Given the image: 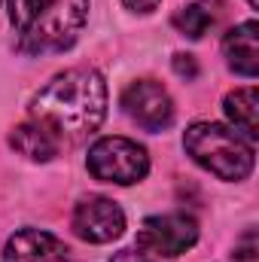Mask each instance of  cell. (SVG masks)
<instances>
[{"mask_svg":"<svg viewBox=\"0 0 259 262\" xmlns=\"http://www.w3.org/2000/svg\"><path fill=\"white\" fill-rule=\"evenodd\" d=\"M73 232L89 244H110L125 232V213L113 198L89 195L73 207Z\"/></svg>","mask_w":259,"mask_h":262,"instance_id":"obj_7","label":"cell"},{"mask_svg":"<svg viewBox=\"0 0 259 262\" xmlns=\"http://www.w3.org/2000/svg\"><path fill=\"white\" fill-rule=\"evenodd\" d=\"M110 262H156L146 250H140V247H128V250H119V253H113V259Z\"/></svg>","mask_w":259,"mask_h":262,"instance_id":"obj_15","label":"cell"},{"mask_svg":"<svg viewBox=\"0 0 259 262\" xmlns=\"http://www.w3.org/2000/svg\"><path fill=\"white\" fill-rule=\"evenodd\" d=\"M217 0H198V3H189V6H183V9H177L174 12V28L183 34V37H189V40H198V37H204L207 34V28L217 21Z\"/></svg>","mask_w":259,"mask_h":262,"instance_id":"obj_12","label":"cell"},{"mask_svg":"<svg viewBox=\"0 0 259 262\" xmlns=\"http://www.w3.org/2000/svg\"><path fill=\"white\" fill-rule=\"evenodd\" d=\"M89 174L101 183L131 186L149 174L146 149L128 137H101L89 149Z\"/></svg>","mask_w":259,"mask_h":262,"instance_id":"obj_4","label":"cell"},{"mask_svg":"<svg viewBox=\"0 0 259 262\" xmlns=\"http://www.w3.org/2000/svg\"><path fill=\"white\" fill-rule=\"evenodd\" d=\"M174 70H177V76H183V79H195V76H198V64H195V58L192 55H183V52L174 55Z\"/></svg>","mask_w":259,"mask_h":262,"instance_id":"obj_14","label":"cell"},{"mask_svg":"<svg viewBox=\"0 0 259 262\" xmlns=\"http://www.w3.org/2000/svg\"><path fill=\"white\" fill-rule=\"evenodd\" d=\"M67 244L43 229H18L6 247L0 262H67Z\"/></svg>","mask_w":259,"mask_h":262,"instance_id":"obj_8","label":"cell"},{"mask_svg":"<svg viewBox=\"0 0 259 262\" xmlns=\"http://www.w3.org/2000/svg\"><path fill=\"white\" fill-rule=\"evenodd\" d=\"M256 21H244L238 28H232L223 40V52L226 61L235 73L253 79L259 73V46H256Z\"/></svg>","mask_w":259,"mask_h":262,"instance_id":"obj_9","label":"cell"},{"mask_svg":"<svg viewBox=\"0 0 259 262\" xmlns=\"http://www.w3.org/2000/svg\"><path fill=\"white\" fill-rule=\"evenodd\" d=\"M247 3H250V6H253V9H256V6H259V0H247Z\"/></svg>","mask_w":259,"mask_h":262,"instance_id":"obj_17","label":"cell"},{"mask_svg":"<svg viewBox=\"0 0 259 262\" xmlns=\"http://www.w3.org/2000/svg\"><path fill=\"white\" fill-rule=\"evenodd\" d=\"M9 146L31 162H52L58 156V137L40 122H21L9 134Z\"/></svg>","mask_w":259,"mask_h":262,"instance_id":"obj_10","label":"cell"},{"mask_svg":"<svg viewBox=\"0 0 259 262\" xmlns=\"http://www.w3.org/2000/svg\"><path fill=\"white\" fill-rule=\"evenodd\" d=\"M122 110L143 131H165L174 122V101L156 79H137L122 95Z\"/></svg>","mask_w":259,"mask_h":262,"instance_id":"obj_6","label":"cell"},{"mask_svg":"<svg viewBox=\"0 0 259 262\" xmlns=\"http://www.w3.org/2000/svg\"><path fill=\"white\" fill-rule=\"evenodd\" d=\"M183 146L195 165L220 180H244L253 171V143L217 122H195L183 134Z\"/></svg>","mask_w":259,"mask_h":262,"instance_id":"obj_3","label":"cell"},{"mask_svg":"<svg viewBox=\"0 0 259 262\" xmlns=\"http://www.w3.org/2000/svg\"><path fill=\"white\" fill-rule=\"evenodd\" d=\"M128 9H134V12H153L162 0H122Z\"/></svg>","mask_w":259,"mask_h":262,"instance_id":"obj_16","label":"cell"},{"mask_svg":"<svg viewBox=\"0 0 259 262\" xmlns=\"http://www.w3.org/2000/svg\"><path fill=\"white\" fill-rule=\"evenodd\" d=\"M89 18V0H9V21L18 49L28 55H52L73 46Z\"/></svg>","mask_w":259,"mask_h":262,"instance_id":"obj_2","label":"cell"},{"mask_svg":"<svg viewBox=\"0 0 259 262\" xmlns=\"http://www.w3.org/2000/svg\"><path fill=\"white\" fill-rule=\"evenodd\" d=\"M31 113L52 134H92L107 116V82L95 67H70L34 98Z\"/></svg>","mask_w":259,"mask_h":262,"instance_id":"obj_1","label":"cell"},{"mask_svg":"<svg viewBox=\"0 0 259 262\" xmlns=\"http://www.w3.org/2000/svg\"><path fill=\"white\" fill-rule=\"evenodd\" d=\"M232 259H235V262H256L259 259V253H256V232H253V229H247V232L241 235V241L235 244Z\"/></svg>","mask_w":259,"mask_h":262,"instance_id":"obj_13","label":"cell"},{"mask_svg":"<svg viewBox=\"0 0 259 262\" xmlns=\"http://www.w3.org/2000/svg\"><path fill=\"white\" fill-rule=\"evenodd\" d=\"M198 241V223L186 213H162L143 220L137 232V247L162 256V259H177Z\"/></svg>","mask_w":259,"mask_h":262,"instance_id":"obj_5","label":"cell"},{"mask_svg":"<svg viewBox=\"0 0 259 262\" xmlns=\"http://www.w3.org/2000/svg\"><path fill=\"white\" fill-rule=\"evenodd\" d=\"M256 101H259L256 98V85L235 89V92H229L226 101H223L229 122H232L238 131H244V137H247L250 143L259 137V131H256Z\"/></svg>","mask_w":259,"mask_h":262,"instance_id":"obj_11","label":"cell"}]
</instances>
